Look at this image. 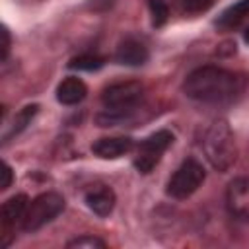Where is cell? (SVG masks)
Returning <instances> with one entry per match:
<instances>
[{"label": "cell", "mask_w": 249, "mask_h": 249, "mask_svg": "<svg viewBox=\"0 0 249 249\" xmlns=\"http://www.w3.org/2000/svg\"><path fill=\"white\" fill-rule=\"evenodd\" d=\"M37 111H39V105H25L23 109H19L18 113H16V117L12 119V123H10V126H8V130L2 134V144H6L12 136H18L31 121H33V117L37 115Z\"/></svg>", "instance_id": "obj_13"}, {"label": "cell", "mask_w": 249, "mask_h": 249, "mask_svg": "<svg viewBox=\"0 0 249 249\" xmlns=\"http://www.w3.org/2000/svg\"><path fill=\"white\" fill-rule=\"evenodd\" d=\"M204 177H206V171H204L202 163L196 161L195 158H187L175 169L171 179L167 181V195L171 198H177V200L189 198L204 183Z\"/></svg>", "instance_id": "obj_4"}, {"label": "cell", "mask_w": 249, "mask_h": 249, "mask_svg": "<svg viewBox=\"0 0 249 249\" xmlns=\"http://www.w3.org/2000/svg\"><path fill=\"white\" fill-rule=\"evenodd\" d=\"M86 93H88L86 84L76 76L64 78L56 88V99L62 105H76L86 97Z\"/></svg>", "instance_id": "obj_11"}, {"label": "cell", "mask_w": 249, "mask_h": 249, "mask_svg": "<svg viewBox=\"0 0 249 249\" xmlns=\"http://www.w3.org/2000/svg\"><path fill=\"white\" fill-rule=\"evenodd\" d=\"M247 78L220 66H200L193 70L185 82L183 91L187 97L200 103H231L245 89Z\"/></svg>", "instance_id": "obj_1"}, {"label": "cell", "mask_w": 249, "mask_h": 249, "mask_svg": "<svg viewBox=\"0 0 249 249\" xmlns=\"http://www.w3.org/2000/svg\"><path fill=\"white\" fill-rule=\"evenodd\" d=\"M202 150L210 165L218 171H228L237 160V144L235 136L224 119H216L208 124L202 136Z\"/></svg>", "instance_id": "obj_2"}, {"label": "cell", "mask_w": 249, "mask_h": 249, "mask_svg": "<svg viewBox=\"0 0 249 249\" xmlns=\"http://www.w3.org/2000/svg\"><path fill=\"white\" fill-rule=\"evenodd\" d=\"M212 4L214 0H181V10L187 14H200L206 12Z\"/></svg>", "instance_id": "obj_18"}, {"label": "cell", "mask_w": 249, "mask_h": 249, "mask_svg": "<svg viewBox=\"0 0 249 249\" xmlns=\"http://www.w3.org/2000/svg\"><path fill=\"white\" fill-rule=\"evenodd\" d=\"M148 8L152 14V23L156 27H161L169 18V8H167L165 0H148Z\"/></svg>", "instance_id": "obj_16"}, {"label": "cell", "mask_w": 249, "mask_h": 249, "mask_svg": "<svg viewBox=\"0 0 249 249\" xmlns=\"http://www.w3.org/2000/svg\"><path fill=\"white\" fill-rule=\"evenodd\" d=\"M132 138L128 136H107V138H99L97 142H93L91 152L97 158L103 160H117L124 154H128L132 150Z\"/></svg>", "instance_id": "obj_9"}, {"label": "cell", "mask_w": 249, "mask_h": 249, "mask_svg": "<svg viewBox=\"0 0 249 249\" xmlns=\"http://www.w3.org/2000/svg\"><path fill=\"white\" fill-rule=\"evenodd\" d=\"M29 206V200L25 195H14L2 204V224L4 226H14L16 222H21L25 216V210Z\"/></svg>", "instance_id": "obj_12"}, {"label": "cell", "mask_w": 249, "mask_h": 249, "mask_svg": "<svg viewBox=\"0 0 249 249\" xmlns=\"http://www.w3.org/2000/svg\"><path fill=\"white\" fill-rule=\"evenodd\" d=\"M144 86L140 82H117L105 88L101 95V103L111 111H134L142 101Z\"/></svg>", "instance_id": "obj_6"}, {"label": "cell", "mask_w": 249, "mask_h": 249, "mask_svg": "<svg viewBox=\"0 0 249 249\" xmlns=\"http://www.w3.org/2000/svg\"><path fill=\"white\" fill-rule=\"evenodd\" d=\"M247 16H249V0H239L222 12V16L218 18V25L220 27H233L241 19H245Z\"/></svg>", "instance_id": "obj_14"}, {"label": "cell", "mask_w": 249, "mask_h": 249, "mask_svg": "<svg viewBox=\"0 0 249 249\" xmlns=\"http://www.w3.org/2000/svg\"><path fill=\"white\" fill-rule=\"evenodd\" d=\"M243 39L249 43V27H247V29H245V33H243Z\"/></svg>", "instance_id": "obj_21"}, {"label": "cell", "mask_w": 249, "mask_h": 249, "mask_svg": "<svg viewBox=\"0 0 249 249\" xmlns=\"http://www.w3.org/2000/svg\"><path fill=\"white\" fill-rule=\"evenodd\" d=\"M103 66V58L97 54H80L68 62V68L74 70H97Z\"/></svg>", "instance_id": "obj_15"}, {"label": "cell", "mask_w": 249, "mask_h": 249, "mask_svg": "<svg viewBox=\"0 0 249 249\" xmlns=\"http://www.w3.org/2000/svg\"><path fill=\"white\" fill-rule=\"evenodd\" d=\"M226 206L235 220L249 222V177H237L228 185Z\"/></svg>", "instance_id": "obj_7"}, {"label": "cell", "mask_w": 249, "mask_h": 249, "mask_svg": "<svg viewBox=\"0 0 249 249\" xmlns=\"http://www.w3.org/2000/svg\"><path fill=\"white\" fill-rule=\"evenodd\" d=\"M84 200H86V206H88L93 214L105 218V216H109V214L113 212L115 202H117V196H115V191H113L109 185L95 183V185H91L89 189H86Z\"/></svg>", "instance_id": "obj_8"}, {"label": "cell", "mask_w": 249, "mask_h": 249, "mask_svg": "<svg viewBox=\"0 0 249 249\" xmlns=\"http://www.w3.org/2000/svg\"><path fill=\"white\" fill-rule=\"evenodd\" d=\"M148 56H150L148 47L142 41L132 39V37L124 39L117 47V53H115V60L124 66H142L148 60Z\"/></svg>", "instance_id": "obj_10"}, {"label": "cell", "mask_w": 249, "mask_h": 249, "mask_svg": "<svg viewBox=\"0 0 249 249\" xmlns=\"http://www.w3.org/2000/svg\"><path fill=\"white\" fill-rule=\"evenodd\" d=\"M2 39H4V43H2V60H6L8 51H10V33H8L6 27L2 29Z\"/></svg>", "instance_id": "obj_20"}, {"label": "cell", "mask_w": 249, "mask_h": 249, "mask_svg": "<svg viewBox=\"0 0 249 249\" xmlns=\"http://www.w3.org/2000/svg\"><path fill=\"white\" fill-rule=\"evenodd\" d=\"M12 185V167L8 165V163H4L2 165V183H0V189L4 191V189H8Z\"/></svg>", "instance_id": "obj_19"}, {"label": "cell", "mask_w": 249, "mask_h": 249, "mask_svg": "<svg viewBox=\"0 0 249 249\" xmlns=\"http://www.w3.org/2000/svg\"><path fill=\"white\" fill-rule=\"evenodd\" d=\"M68 249H103L105 247V241L95 237V235H80V237H74L66 243Z\"/></svg>", "instance_id": "obj_17"}, {"label": "cell", "mask_w": 249, "mask_h": 249, "mask_svg": "<svg viewBox=\"0 0 249 249\" xmlns=\"http://www.w3.org/2000/svg\"><path fill=\"white\" fill-rule=\"evenodd\" d=\"M64 206H66V202H64L62 195H58L54 191L41 193L39 196H35L29 202L25 216L21 220V228L25 231H37L43 226H47L49 222H53L64 210Z\"/></svg>", "instance_id": "obj_3"}, {"label": "cell", "mask_w": 249, "mask_h": 249, "mask_svg": "<svg viewBox=\"0 0 249 249\" xmlns=\"http://www.w3.org/2000/svg\"><path fill=\"white\" fill-rule=\"evenodd\" d=\"M173 142V134L169 130H158L150 136H146L136 150V158H134V167L140 173H150L158 161L161 160L163 152L171 146Z\"/></svg>", "instance_id": "obj_5"}]
</instances>
